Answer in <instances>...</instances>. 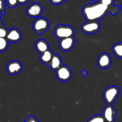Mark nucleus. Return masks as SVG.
I'll return each mask as SVG.
<instances>
[{
  "label": "nucleus",
  "mask_w": 122,
  "mask_h": 122,
  "mask_svg": "<svg viewBox=\"0 0 122 122\" xmlns=\"http://www.w3.org/2000/svg\"><path fill=\"white\" fill-rule=\"evenodd\" d=\"M62 65H63V60H62L61 58L58 54H54L50 64H48V66L50 67L51 70L56 71Z\"/></svg>",
  "instance_id": "nucleus-14"
},
{
  "label": "nucleus",
  "mask_w": 122,
  "mask_h": 122,
  "mask_svg": "<svg viewBox=\"0 0 122 122\" xmlns=\"http://www.w3.org/2000/svg\"><path fill=\"white\" fill-rule=\"evenodd\" d=\"M65 1H67V0H65Z\"/></svg>",
  "instance_id": "nucleus-31"
},
{
  "label": "nucleus",
  "mask_w": 122,
  "mask_h": 122,
  "mask_svg": "<svg viewBox=\"0 0 122 122\" xmlns=\"http://www.w3.org/2000/svg\"><path fill=\"white\" fill-rule=\"evenodd\" d=\"M75 38L74 36L66 38L60 40L59 47L61 50L64 52H67L71 50L74 47L75 44Z\"/></svg>",
  "instance_id": "nucleus-11"
},
{
  "label": "nucleus",
  "mask_w": 122,
  "mask_h": 122,
  "mask_svg": "<svg viewBox=\"0 0 122 122\" xmlns=\"http://www.w3.org/2000/svg\"><path fill=\"white\" fill-rule=\"evenodd\" d=\"M8 32V30L4 26L2 25L0 27V37L1 38H6Z\"/></svg>",
  "instance_id": "nucleus-21"
},
{
  "label": "nucleus",
  "mask_w": 122,
  "mask_h": 122,
  "mask_svg": "<svg viewBox=\"0 0 122 122\" xmlns=\"http://www.w3.org/2000/svg\"><path fill=\"white\" fill-rule=\"evenodd\" d=\"M36 51L40 54L50 50V45L48 42L45 39H40L37 41L35 45Z\"/></svg>",
  "instance_id": "nucleus-13"
},
{
  "label": "nucleus",
  "mask_w": 122,
  "mask_h": 122,
  "mask_svg": "<svg viewBox=\"0 0 122 122\" xmlns=\"http://www.w3.org/2000/svg\"><path fill=\"white\" fill-rule=\"evenodd\" d=\"M89 1H95V0H89Z\"/></svg>",
  "instance_id": "nucleus-30"
},
{
  "label": "nucleus",
  "mask_w": 122,
  "mask_h": 122,
  "mask_svg": "<svg viewBox=\"0 0 122 122\" xmlns=\"http://www.w3.org/2000/svg\"><path fill=\"white\" fill-rule=\"evenodd\" d=\"M9 45V42L6 38L0 37V52H4L7 50Z\"/></svg>",
  "instance_id": "nucleus-17"
},
{
  "label": "nucleus",
  "mask_w": 122,
  "mask_h": 122,
  "mask_svg": "<svg viewBox=\"0 0 122 122\" xmlns=\"http://www.w3.org/2000/svg\"><path fill=\"white\" fill-rule=\"evenodd\" d=\"M54 52L52 50H48V51H45L44 53L40 54V57H39V59L41 63L43 64H45V65H48L50 64V61H51V59H52V57L54 56Z\"/></svg>",
  "instance_id": "nucleus-15"
},
{
  "label": "nucleus",
  "mask_w": 122,
  "mask_h": 122,
  "mask_svg": "<svg viewBox=\"0 0 122 122\" xmlns=\"http://www.w3.org/2000/svg\"><path fill=\"white\" fill-rule=\"evenodd\" d=\"M6 4L11 8H15L19 4L18 0H6Z\"/></svg>",
  "instance_id": "nucleus-19"
},
{
  "label": "nucleus",
  "mask_w": 122,
  "mask_h": 122,
  "mask_svg": "<svg viewBox=\"0 0 122 122\" xmlns=\"http://www.w3.org/2000/svg\"><path fill=\"white\" fill-rule=\"evenodd\" d=\"M120 8L118 5H114L113 7L110 8L109 13L112 15H115L117 14L120 11Z\"/></svg>",
  "instance_id": "nucleus-22"
},
{
  "label": "nucleus",
  "mask_w": 122,
  "mask_h": 122,
  "mask_svg": "<svg viewBox=\"0 0 122 122\" xmlns=\"http://www.w3.org/2000/svg\"><path fill=\"white\" fill-rule=\"evenodd\" d=\"M112 59L110 55L108 53H102L100 55L97 59V65L101 69L109 68L112 65Z\"/></svg>",
  "instance_id": "nucleus-9"
},
{
  "label": "nucleus",
  "mask_w": 122,
  "mask_h": 122,
  "mask_svg": "<svg viewBox=\"0 0 122 122\" xmlns=\"http://www.w3.org/2000/svg\"><path fill=\"white\" fill-rule=\"evenodd\" d=\"M2 19H1V16H0V27H1V26H2Z\"/></svg>",
  "instance_id": "nucleus-28"
},
{
  "label": "nucleus",
  "mask_w": 122,
  "mask_h": 122,
  "mask_svg": "<svg viewBox=\"0 0 122 122\" xmlns=\"http://www.w3.org/2000/svg\"><path fill=\"white\" fill-rule=\"evenodd\" d=\"M120 10H122V5H121V7H120Z\"/></svg>",
  "instance_id": "nucleus-29"
},
{
  "label": "nucleus",
  "mask_w": 122,
  "mask_h": 122,
  "mask_svg": "<svg viewBox=\"0 0 122 122\" xmlns=\"http://www.w3.org/2000/svg\"><path fill=\"white\" fill-rule=\"evenodd\" d=\"M102 116L106 122H114L116 111L112 105H107L102 110Z\"/></svg>",
  "instance_id": "nucleus-8"
},
{
  "label": "nucleus",
  "mask_w": 122,
  "mask_h": 122,
  "mask_svg": "<svg viewBox=\"0 0 122 122\" xmlns=\"http://www.w3.org/2000/svg\"><path fill=\"white\" fill-rule=\"evenodd\" d=\"M56 75L58 81L62 82H66L71 79L72 77V71L67 66L62 65L56 71Z\"/></svg>",
  "instance_id": "nucleus-5"
},
{
  "label": "nucleus",
  "mask_w": 122,
  "mask_h": 122,
  "mask_svg": "<svg viewBox=\"0 0 122 122\" xmlns=\"http://www.w3.org/2000/svg\"><path fill=\"white\" fill-rule=\"evenodd\" d=\"M64 1H66L65 0H50V2L52 4L56 5L61 4Z\"/></svg>",
  "instance_id": "nucleus-25"
},
{
  "label": "nucleus",
  "mask_w": 122,
  "mask_h": 122,
  "mask_svg": "<svg viewBox=\"0 0 122 122\" xmlns=\"http://www.w3.org/2000/svg\"><path fill=\"white\" fill-rule=\"evenodd\" d=\"M5 10V2L4 0H0V13L2 15H4Z\"/></svg>",
  "instance_id": "nucleus-23"
},
{
  "label": "nucleus",
  "mask_w": 122,
  "mask_h": 122,
  "mask_svg": "<svg viewBox=\"0 0 122 122\" xmlns=\"http://www.w3.org/2000/svg\"><path fill=\"white\" fill-rule=\"evenodd\" d=\"M87 122H106L104 118L101 115H95L92 116L88 120Z\"/></svg>",
  "instance_id": "nucleus-18"
},
{
  "label": "nucleus",
  "mask_w": 122,
  "mask_h": 122,
  "mask_svg": "<svg viewBox=\"0 0 122 122\" xmlns=\"http://www.w3.org/2000/svg\"><path fill=\"white\" fill-rule=\"evenodd\" d=\"M22 38V35L19 29L16 28H13L8 30L7 35L6 36L9 42L17 43L20 41Z\"/></svg>",
  "instance_id": "nucleus-12"
},
{
  "label": "nucleus",
  "mask_w": 122,
  "mask_h": 122,
  "mask_svg": "<svg viewBox=\"0 0 122 122\" xmlns=\"http://www.w3.org/2000/svg\"><path fill=\"white\" fill-rule=\"evenodd\" d=\"M50 27V23L44 17L36 18L33 22L32 28L34 32L38 35H41Z\"/></svg>",
  "instance_id": "nucleus-4"
},
{
  "label": "nucleus",
  "mask_w": 122,
  "mask_h": 122,
  "mask_svg": "<svg viewBox=\"0 0 122 122\" xmlns=\"http://www.w3.org/2000/svg\"><path fill=\"white\" fill-rule=\"evenodd\" d=\"M109 7L98 1L87 4L83 7L82 12L87 21H98L109 13Z\"/></svg>",
  "instance_id": "nucleus-1"
},
{
  "label": "nucleus",
  "mask_w": 122,
  "mask_h": 122,
  "mask_svg": "<svg viewBox=\"0 0 122 122\" xmlns=\"http://www.w3.org/2000/svg\"><path fill=\"white\" fill-rule=\"evenodd\" d=\"M6 69L9 75H14L21 72L23 69V65L19 61L13 60L7 64Z\"/></svg>",
  "instance_id": "nucleus-10"
},
{
  "label": "nucleus",
  "mask_w": 122,
  "mask_h": 122,
  "mask_svg": "<svg viewBox=\"0 0 122 122\" xmlns=\"http://www.w3.org/2000/svg\"><path fill=\"white\" fill-rule=\"evenodd\" d=\"M24 122H39L38 119L35 118V117L32 116H28L25 120Z\"/></svg>",
  "instance_id": "nucleus-24"
},
{
  "label": "nucleus",
  "mask_w": 122,
  "mask_h": 122,
  "mask_svg": "<svg viewBox=\"0 0 122 122\" xmlns=\"http://www.w3.org/2000/svg\"><path fill=\"white\" fill-rule=\"evenodd\" d=\"M29 0H18V2H19V4L21 5H24L25 4L27 3Z\"/></svg>",
  "instance_id": "nucleus-27"
},
{
  "label": "nucleus",
  "mask_w": 122,
  "mask_h": 122,
  "mask_svg": "<svg viewBox=\"0 0 122 122\" xmlns=\"http://www.w3.org/2000/svg\"><path fill=\"white\" fill-rule=\"evenodd\" d=\"M54 35L57 39H61L66 38L73 36L75 35V29L69 25H64L59 24L54 30Z\"/></svg>",
  "instance_id": "nucleus-2"
},
{
  "label": "nucleus",
  "mask_w": 122,
  "mask_h": 122,
  "mask_svg": "<svg viewBox=\"0 0 122 122\" xmlns=\"http://www.w3.org/2000/svg\"><path fill=\"white\" fill-rule=\"evenodd\" d=\"M120 90L116 86L107 87L103 92V98L107 105H112L117 99Z\"/></svg>",
  "instance_id": "nucleus-3"
},
{
  "label": "nucleus",
  "mask_w": 122,
  "mask_h": 122,
  "mask_svg": "<svg viewBox=\"0 0 122 122\" xmlns=\"http://www.w3.org/2000/svg\"><path fill=\"white\" fill-rule=\"evenodd\" d=\"M112 51L117 58L122 59V42L114 44L112 46Z\"/></svg>",
  "instance_id": "nucleus-16"
},
{
  "label": "nucleus",
  "mask_w": 122,
  "mask_h": 122,
  "mask_svg": "<svg viewBox=\"0 0 122 122\" xmlns=\"http://www.w3.org/2000/svg\"><path fill=\"white\" fill-rule=\"evenodd\" d=\"M100 3L104 5L107 6L109 8L113 7L114 3H115V0H98Z\"/></svg>",
  "instance_id": "nucleus-20"
},
{
  "label": "nucleus",
  "mask_w": 122,
  "mask_h": 122,
  "mask_svg": "<svg viewBox=\"0 0 122 122\" xmlns=\"http://www.w3.org/2000/svg\"><path fill=\"white\" fill-rule=\"evenodd\" d=\"M101 28V25L98 21H90L84 23L81 26L82 32L86 34L92 35L97 33Z\"/></svg>",
  "instance_id": "nucleus-6"
},
{
  "label": "nucleus",
  "mask_w": 122,
  "mask_h": 122,
  "mask_svg": "<svg viewBox=\"0 0 122 122\" xmlns=\"http://www.w3.org/2000/svg\"><path fill=\"white\" fill-rule=\"evenodd\" d=\"M81 73H82V75L83 76V77H86L88 76V72H87L86 70H85V69H83V70H82Z\"/></svg>",
  "instance_id": "nucleus-26"
},
{
  "label": "nucleus",
  "mask_w": 122,
  "mask_h": 122,
  "mask_svg": "<svg viewBox=\"0 0 122 122\" xmlns=\"http://www.w3.org/2000/svg\"><path fill=\"white\" fill-rule=\"evenodd\" d=\"M43 13V7L38 2H33L29 5L26 10V14L30 17L38 18Z\"/></svg>",
  "instance_id": "nucleus-7"
}]
</instances>
